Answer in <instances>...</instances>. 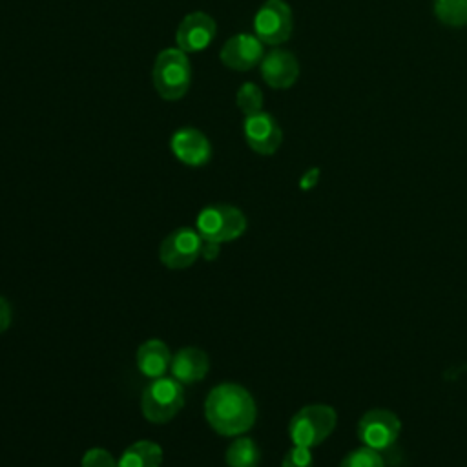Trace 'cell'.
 Masks as SVG:
<instances>
[{"label": "cell", "mask_w": 467, "mask_h": 467, "mask_svg": "<svg viewBox=\"0 0 467 467\" xmlns=\"http://www.w3.org/2000/svg\"><path fill=\"white\" fill-rule=\"evenodd\" d=\"M336 421H337V416L330 405H323V403L306 405L292 416L288 425V434L294 445L312 449L332 434Z\"/></svg>", "instance_id": "277c9868"}, {"label": "cell", "mask_w": 467, "mask_h": 467, "mask_svg": "<svg viewBox=\"0 0 467 467\" xmlns=\"http://www.w3.org/2000/svg\"><path fill=\"white\" fill-rule=\"evenodd\" d=\"M162 449L150 440H139L124 449L119 458V467H161Z\"/></svg>", "instance_id": "2e32d148"}, {"label": "cell", "mask_w": 467, "mask_h": 467, "mask_svg": "<svg viewBox=\"0 0 467 467\" xmlns=\"http://www.w3.org/2000/svg\"><path fill=\"white\" fill-rule=\"evenodd\" d=\"M195 226L202 239L228 243L243 235L246 230V217L232 204H210L199 212Z\"/></svg>", "instance_id": "5b68a950"}, {"label": "cell", "mask_w": 467, "mask_h": 467, "mask_svg": "<svg viewBox=\"0 0 467 467\" xmlns=\"http://www.w3.org/2000/svg\"><path fill=\"white\" fill-rule=\"evenodd\" d=\"M317 177H319V170H317V168L308 170V171L303 175V179H301V188H303V190L312 188V186L317 182Z\"/></svg>", "instance_id": "d4e9b609"}, {"label": "cell", "mask_w": 467, "mask_h": 467, "mask_svg": "<svg viewBox=\"0 0 467 467\" xmlns=\"http://www.w3.org/2000/svg\"><path fill=\"white\" fill-rule=\"evenodd\" d=\"M202 237L197 230L182 226L168 234L159 248V257L164 266L171 270H182L192 266L201 255Z\"/></svg>", "instance_id": "52a82bcc"}, {"label": "cell", "mask_w": 467, "mask_h": 467, "mask_svg": "<svg viewBox=\"0 0 467 467\" xmlns=\"http://www.w3.org/2000/svg\"><path fill=\"white\" fill-rule=\"evenodd\" d=\"M224 460L228 467H257L261 460V451L252 438L241 436L228 445Z\"/></svg>", "instance_id": "e0dca14e"}, {"label": "cell", "mask_w": 467, "mask_h": 467, "mask_svg": "<svg viewBox=\"0 0 467 467\" xmlns=\"http://www.w3.org/2000/svg\"><path fill=\"white\" fill-rule=\"evenodd\" d=\"M263 60V42L255 35L232 36L221 49V62L235 71L252 69Z\"/></svg>", "instance_id": "8fae6325"}, {"label": "cell", "mask_w": 467, "mask_h": 467, "mask_svg": "<svg viewBox=\"0 0 467 467\" xmlns=\"http://www.w3.org/2000/svg\"><path fill=\"white\" fill-rule=\"evenodd\" d=\"M243 130H244L246 144L255 153L272 155L281 146L283 131H281L279 124L275 122V119L272 115L265 113V111H259V113H254V115H246Z\"/></svg>", "instance_id": "9c48e42d"}, {"label": "cell", "mask_w": 467, "mask_h": 467, "mask_svg": "<svg viewBox=\"0 0 467 467\" xmlns=\"http://www.w3.org/2000/svg\"><path fill=\"white\" fill-rule=\"evenodd\" d=\"M235 102L244 115H254V113H259L263 108V93L254 82H244L237 89Z\"/></svg>", "instance_id": "d6986e66"}, {"label": "cell", "mask_w": 467, "mask_h": 467, "mask_svg": "<svg viewBox=\"0 0 467 467\" xmlns=\"http://www.w3.org/2000/svg\"><path fill=\"white\" fill-rule=\"evenodd\" d=\"M292 9L285 0H266L254 18L255 36L263 44L277 46L292 35Z\"/></svg>", "instance_id": "8992f818"}, {"label": "cell", "mask_w": 467, "mask_h": 467, "mask_svg": "<svg viewBox=\"0 0 467 467\" xmlns=\"http://www.w3.org/2000/svg\"><path fill=\"white\" fill-rule=\"evenodd\" d=\"M213 36H215L213 18L202 11H195L182 18V22L177 27L175 40L179 49H182L184 53H193L208 47Z\"/></svg>", "instance_id": "30bf717a"}, {"label": "cell", "mask_w": 467, "mask_h": 467, "mask_svg": "<svg viewBox=\"0 0 467 467\" xmlns=\"http://www.w3.org/2000/svg\"><path fill=\"white\" fill-rule=\"evenodd\" d=\"M434 15L447 26L467 24V0H434Z\"/></svg>", "instance_id": "ac0fdd59"}, {"label": "cell", "mask_w": 467, "mask_h": 467, "mask_svg": "<svg viewBox=\"0 0 467 467\" xmlns=\"http://www.w3.org/2000/svg\"><path fill=\"white\" fill-rule=\"evenodd\" d=\"M210 368V359L204 350L195 347L181 348L175 356H171L170 370L173 378L181 383H195L206 376Z\"/></svg>", "instance_id": "5bb4252c"}, {"label": "cell", "mask_w": 467, "mask_h": 467, "mask_svg": "<svg viewBox=\"0 0 467 467\" xmlns=\"http://www.w3.org/2000/svg\"><path fill=\"white\" fill-rule=\"evenodd\" d=\"M173 155L188 166H204L212 157L210 140L195 128H181L170 140Z\"/></svg>", "instance_id": "7c38bea8"}, {"label": "cell", "mask_w": 467, "mask_h": 467, "mask_svg": "<svg viewBox=\"0 0 467 467\" xmlns=\"http://www.w3.org/2000/svg\"><path fill=\"white\" fill-rule=\"evenodd\" d=\"M208 425L221 436H239L246 432L257 416L252 394L237 383H221L213 387L204 401Z\"/></svg>", "instance_id": "6da1fadb"}, {"label": "cell", "mask_w": 467, "mask_h": 467, "mask_svg": "<svg viewBox=\"0 0 467 467\" xmlns=\"http://www.w3.org/2000/svg\"><path fill=\"white\" fill-rule=\"evenodd\" d=\"M80 467H119V460H115L106 449L95 447L82 456Z\"/></svg>", "instance_id": "44dd1931"}, {"label": "cell", "mask_w": 467, "mask_h": 467, "mask_svg": "<svg viewBox=\"0 0 467 467\" xmlns=\"http://www.w3.org/2000/svg\"><path fill=\"white\" fill-rule=\"evenodd\" d=\"M184 405L182 383L175 378H155L151 379L140 396L142 416L151 423L170 421Z\"/></svg>", "instance_id": "3957f363"}, {"label": "cell", "mask_w": 467, "mask_h": 467, "mask_svg": "<svg viewBox=\"0 0 467 467\" xmlns=\"http://www.w3.org/2000/svg\"><path fill=\"white\" fill-rule=\"evenodd\" d=\"M171 365V354L164 341L148 339L137 348V368L146 378H161Z\"/></svg>", "instance_id": "9a60e30c"}, {"label": "cell", "mask_w": 467, "mask_h": 467, "mask_svg": "<svg viewBox=\"0 0 467 467\" xmlns=\"http://www.w3.org/2000/svg\"><path fill=\"white\" fill-rule=\"evenodd\" d=\"M219 244H221V243L202 239V244H201V255H202L206 261L215 259V257L219 255Z\"/></svg>", "instance_id": "cb8c5ba5"}, {"label": "cell", "mask_w": 467, "mask_h": 467, "mask_svg": "<svg viewBox=\"0 0 467 467\" xmlns=\"http://www.w3.org/2000/svg\"><path fill=\"white\" fill-rule=\"evenodd\" d=\"M312 465H314V460H312L310 449L301 445H294L292 449H288L281 463V467H312Z\"/></svg>", "instance_id": "7402d4cb"}, {"label": "cell", "mask_w": 467, "mask_h": 467, "mask_svg": "<svg viewBox=\"0 0 467 467\" xmlns=\"http://www.w3.org/2000/svg\"><path fill=\"white\" fill-rule=\"evenodd\" d=\"M9 325H11V305L7 303V299L0 296V334L5 332Z\"/></svg>", "instance_id": "603a6c76"}, {"label": "cell", "mask_w": 467, "mask_h": 467, "mask_svg": "<svg viewBox=\"0 0 467 467\" xmlns=\"http://www.w3.org/2000/svg\"><path fill=\"white\" fill-rule=\"evenodd\" d=\"M401 423L398 416L387 409H372L365 412L358 423V436L363 445L385 451L400 436Z\"/></svg>", "instance_id": "ba28073f"}, {"label": "cell", "mask_w": 467, "mask_h": 467, "mask_svg": "<svg viewBox=\"0 0 467 467\" xmlns=\"http://www.w3.org/2000/svg\"><path fill=\"white\" fill-rule=\"evenodd\" d=\"M151 78L157 93L162 99H182L192 82V66L186 53L179 47H168L161 51L155 58Z\"/></svg>", "instance_id": "7a4b0ae2"}, {"label": "cell", "mask_w": 467, "mask_h": 467, "mask_svg": "<svg viewBox=\"0 0 467 467\" xmlns=\"http://www.w3.org/2000/svg\"><path fill=\"white\" fill-rule=\"evenodd\" d=\"M261 75L274 89L290 88L299 77V64L290 51L274 49L261 60Z\"/></svg>", "instance_id": "4fadbf2b"}, {"label": "cell", "mask_w": 467, "mask_h": 467, "mask_svg": "<svg viewBox=\"0 0 467 467\" xmlns=\"http://www.w3.org/2000/svg\"><path fill=\"white\" fill-rule=\"evenodd\" d=\"M339 467H385V462H383L379 451L363 445V447L348 452L341 460Z\"/></svg>", "instance_id": "ffe728a7"}]
</instances>
